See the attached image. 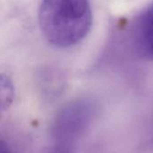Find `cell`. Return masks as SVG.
<instances>
[{
    "label": "cell",
    "mask_w": 153,
    "mask_h": 153,
    "mask_svg": "<svg viewBox=\"0 0 153 153\" xmlns=\"http://www.w3.org/2000/svg\"><path fill=\"white\" fill-rule=\"evenodd\" d=\"M15 91L13 81L8 75L0 74V115L11 107Z\"/></svg>",
    "instance_id": "3"
},
{
    "label": "cell",
    "mask_w": 153,
    "mask_h": 153,
    "mask_svg": "<svg viewBox=\"0 0 153 153\" xmlns=\"http://www.w3.org/2000/svg\"><path fill=\"white\" fill-rule=\"evenodd\" d=\"M0 153H12L8 143L5 141V139L1 134H0Z\"/></svg>",
    "instance_id": "4"
},
{
    "label": "cell",
    "mask_w": 153,
    "mask_h": 153,
    "mask_svg": "<svg viewBox=\"0 0 153 153\" xmlns=\"http://www.w3.org/2000/svg\"><path fill=\"white\" fill-rule=\"evenodd\" d=\"M134 40L140 55L147 60L153 61V3L137 20Z\"/></svg>",
    "instance_id": "2"
},
{
    "label": "cell",
    "mask_w": 153,
    "mask_h": 153,
    "mask_svg": "<svg viewBox=\"0 0 153 153\" xmlns=\"http://www.w3.org/2000/svg\"><path fill=\"white\" fill-rule=\"evenodd\" d=\"M39 23L42 35L51 45L74 46L91 30L92 12L89 0H42Z\"/></svg>",
    "instance_id": "1"
}]
</instances>
